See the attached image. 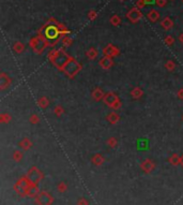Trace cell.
Listing matches in <instances>:
<instances>
[{
	"label": "cell",
	"instance_id": "cell-1",
	"mask_svg": "<svg viewBox=\"0 0 183 205\" xmlns=\"http://www.w3.org/2000/svg\"><path fill=\"white\" fill-rule=\"evenodd\" d=\"M59 23L57 22L55 18H49L46 22V24L44 26L41 27V29L39 30V33H41L43 31L44 37L47 39V41H52V45L55 46L57 44V42L60 41V39L63 38V35H61V31L58 27Z\"/></svg>",
	"mask_w": 183,
	"mask_h": 205
},
{
	"label": "cell",
	"instance_id": "cell-2",
	"mask_svg": "<svg viewBox=\"0 0 183 205\" xmlns=\"http://www.w3.org/2000/svg\"><path fill=\"white\" fill-rule=\"evenodd\" d=\"M48 58L59 70H63V68L66 67V63L72 59L63 48L50 50L49 54H48Z\"/></svg>",
	"mask_w": 183,
	"mask_h": 205
},
{
	"label": "cell",
	"instance_id": "cell-3",
	"mask_svg": "<svg viewBox=\"0 0 183 205\" xmlns=\"http://www.w3.org/2000/svg\"><path fill=\"white\" fill-rule=\"evenodd\" d=\"M30 46L33 50V52L37 53V54H41L44 50L48 46V41L44 35H38L37 37L32 38L30 40Z\"/></svg>",
	"mask_w": 183,
	"mask_h": 205
},
{
	"label": "cell",
	"instance_id": "cell-4",
	"mask_svg": "<svg viewBox=\"0 0 183 205\" xmlns=\"http://www.w3.org/2000/svg\"><path fill=\"white\" fill-rule=\"evenodd\" d=\"M81 65L79 62H77L75 59H71L68 63L66 65V67L63 68V71L69 77H74L77 73L81 71Z\"/></svg>",
	"mask_w": 183,
	"mask_h": 205
},
{
	"label": "cell",
	"instance_id": "cell-5",
	"mask_svg": "<svg viewBox=\"0 0 183 205\" xmlns=\"http://www.w3.org/2000/svg\"><path fill=\"white\" fill-rule=\"evenodd\" d=\"M31 187V184L29 183V181L27 179V177H22L20 181H17V183L15 184V191L17 192L20 196H25L28 194V190Z\"/></svg>",
	"mask_w": 183,
	"mask_h": 205
},
{
	"label": "cell",
	"instance_id": "cell-6",
	"mask_svg": "<svg viewBox=\"0 0 183 205\" xmlns=\"http://www.w3.org/2000/svg\"><path fill=\"white\" fill-rule=\"evenodd\" d=\"M26 177L31 185H38V184L41 181V179L43 178V174H42V172L38 168L32 166V168L28 171Z\"/></svg>",
	"mask_w": 183,
	"mask_h": 205
},
{
	"label": "cell",
	"instance_id": "cell-7",
	"mask_svg": "<svg viewBox=\"0 0 183 205\" xmlns=\"http://www.w3.org/2000/svg\"><path fill=\"white\" fill-rule=\"evenodd\" d=\"M35 201H37L38 205H52V203L54 202V199L48 192L40 191L39 194L35 196Z\"/></svg>",
	"mask_w": 183,
	"mask_h": 205
},
{
	"label": "cell",
	"instance_id": "cell-8",
	"mask_svg": "<svg viewBox=\"0 0 183 205\" xmlns=\"http://www.w3.org/2000/svg\"><path fill=\"white\" fill-rule=\"evenodd\" d=\"M142 14L140 12V9H138V8H133L127 13V20H130L132 23H137L142 18Z\"/></svg>",
	"mask_w": 183,
	"mask_h": 205
},
{
	"label": "cell",
	"instance_id": "cell-9",
	"mask_svg": "<svg viewBox=\"0 0 183 205\" xmlns=\"http://www.w3.org/2000/svg\"><path fill=\"white\" fill-rule=\"evenodd\" d=\"M119 53H120L119 50H118L115 45H113V44H108V45L103 50V54H104V56L110 57V58H113V57H115V56H118Z\"/></svg>",
	"mask_w": 183,
	"mask_h": 205
},
{
	"label": "cell",
	"instance_id": "cell-10",
	"mask_svg": "<svg viewBox=\"0 0 183 205\" xmlns=\"http://www.w3.org/2000/svg\"><path fill=\"white\" fill-rule=\"evenodd\" d=\"M118 100H119V98H118V96L115 94V92H108V94L105 95L104 98H103V101H104L105 104L108 105V106H110V107L113 106Z\"/></svg>",
	"mask_w": 183,
	"mask_h": 205
},
{
	"label": "cell",
	"instance_id": "cell-11",
	"mask_svg": "<svg viewBox=\"0 0 183 205\" xmlns=\"http://www.w3.org/2000/svg\"><path fill=\"white\" fill-rule=\"evenodd\" d=\"M99 65H100L101 68H103V69H105V70H108V69H110V68L113 67V60H111L110 57L104 56L100 59Z\"/></svg>",
	"mask_w": 183,
	"mask_h": 205
},
{
	"label": "cell",
	"instance_id": "cell-12",
	"mask_svg": "<svg viewBox=\"0 0 183 205\" xmlns=\"http://www.w3.org/2000/svg\"><path fill=\"white\" fill-rule=\"evenodd\" d=\"M140 168H142V170L144 171V172L150 173L151 171H152L153 169L155 168V164H154V162H153L152 160L147 159V160H145V161L142 162V164H140Z\"/></svg>",
	"mask_w": 183,
	"mask_h": 205
},
{
	"label": "cell",
	"instance_id": "cell-13",
	"mask_svg": "<svg viewBox=\"0 0 183 205\" xmlns=\"http://www.w3.org/2000/svg\"><path fill=\"white\" fill-rule=\"evenodd\" d=\"M11 84V79L9 77V75H7L5 73H1L0 74V86L1 89H5L8 86Z\"/></svg>",
	"mask_w": 183,
	"mask_h": 205
},
{
	"label": "cell",
	"instance_id": "cell-14",
	"mask_svg": "<svg viewBox=\"0 0 183 205\" xmlns=\"http://www.w3.org/2000/svg\"><path fill=\"white\" fill-rule=\"evenodd\" d=\"M161 26H162V28H163L164 30H169V29H171L172 26H174V22H172L171 18L167 16V17H165L161 22Z\"/></svg>",
	"mask_w": 183,
	"mask_h": 205
},
{
	"label": "cell",
	"instance_id": "cell-15",
	"mask_svg": "<svg viewBox=\"0 0 183 205\" xmlns=\"http://www.w3.org/2000/svg\"><path fill=\"white\" fill-rule=\"evenodd\" d=\"M147 17H148V20H150L151 23H155L159 20L160 18V13L159 11H156V10H151L150 12H149L148 14H147Z\"/></svg>",
	"mask_w": 183,
	"mask_h": 205
},
{
	"label": "cell",
	"instance_id": "cell-16",
	"mask_svg": "<svg viewBox=\"0 0 183 205\" xmlns=\"http://www.w3.org/2000/svg\"><path fill=\"white\" fill-rule=\"evenodd\" d=\"M20 148H23L24 151H28V149H30V147L32 146V144H31L30 140H29L28 138H24L20 142Z\"/></svg>",
	"mask_w": 183,
	"mask_h": 205
},
{
	"label": "cell",
	"instance_id": "cell-17",
	"mask_svg": "<svg viewBox=\"0 0 183 205\" xmlns=\"http://www.w3.org/2000/svg\"><path fill=\"white\" fill-rule=\"evenodd\" d=\"M104 96L105 95L103 94V90L101 89V88H95V89L92 91V97H93V99L94 100H96V101L103 99L104 98Z\"/></svg>",
	"mask_w": 183,
	"mask_h": 205
},
{
	"label": "cell",
	"instance_id": "cell-18",
	"mask_svg": "<svg viewBox=\"0 0 183 205\" xmlns=\"http://www.w3.org/2000/svg\"><path fill=\"white\" fill-rule=\"evenodd\" d=\"M119 119H120L119 115H118L117 113H115V112H111V113L109 114L108 116H107V120H108V121L110 122V124H113V125L117 124V122L119 121Z\"/></svg>",
	"mask_w": 183,
	"mask_h": 205
},
{
	"label": "cell",
	"instance_id": "cell-19",
	"mask_svg": "<svg viewBox=\"0 0 183 205\" xmlns=\"http://www.w3.org/2000/svg\"><path fill=\"white\" fill-rule=\"evenodd\" d=\"M142 94H144V92H142V88L140 87H135L131 91V95L134 99H139L140 97L142 96Z\"/></svg>",
	"mask_w": 183,
	"mask_h": 205
},
{
	"label": "cell",
	"instance_id": "cell-20",
	"mask_svg": "<svg viewBox=\"0 0 183 205\" xmlns=\"http://www.w3.org/2000/svg\"><path fill=\"white\" fill-rule=\"evenodd\" d=\"M98 55H99V52L94 47L89 48V50H88V52H87V57L89 59H91V60L95 59L96 57H98Z\"/></svg>",
	"mask_w": 183,
	"mask_h": 205
},
{
	"label": "cell",
	"instance_id": "cell-21",
	"mask_svg": "<svg viewBox=\"0 0 183 205\" xmlns=\"http://www.w3.org/2000/svg\"><path fill=\"white\" fill-rule=\"evenodd\" d=\"M92 162H93V164H95V166H101V164L104 162V158H103L100 154H96V155H94L93 157H92Z\"/></svg>",
	"mask_w": 183,
	"mask_h": 205
},
{
	"label": "cell",
	"instance_id": "cell-22",
	"mask_svg": "<svg viewBox=\"0 0 183 205\" xmlns=\"http://www.w3.org/2000/svg\"><path fill=\"white\" fill-rule=\"evenodd\" d=\"M169 162L172 166H178V164H180V156H179L178 154L171 155V157L169 158Z\"/></svg>",
	"mask_w": 183,
	"mask_h": 205
},
{
	"label": "cell",
	"instance_id": "cell-23",
	"mask_svg": "<svg viewBox=\"0 0 183 205\" xmlns=\"http://www.w3.org/2000/svg\"><path fill=\"white\" fill-rule=\"evenodd\" d=\"M109 22H110V24L113 25V26L117 27L121 24V18H120V16H118V15H113L110 17V20H109Z\"/></svg>",
	"mask_w": 183,
	"mask_h": 205
},
{
	"label": "cell",
	"instance_id": "cell-24",
	"mask_svg": "<svg viewBox=\"0 0 183 205\" xmlns=\"http://www.w3.org/2000/svg\"><path fill=\"white\" fill-rule=\"evenodd\" d=\"M24 48H25V46H24V44L22 43V42H15L14 43V45H13V50H14V52H16V53H22L23 50H24Z\"/></svg>",
	"mask_w": 183,
	"mask_h": 205
},
{
	"label": "cell",
	"instance_id": "cell-25",
	"mask_svg": "<svg viewBox=\"0 0 183 205\" xmlns=\"http://www.w3.org/2000/svg\"><path fill=\"white\" fill-rule=\"evenodd\" d=\"M49 104V101H48V99L46 98V97H42V98L39 99V105L41 107H43V109H45L47 105Z\"/></svg>",
	"mask_w": 183,
	"mask_h": 205
},
{
	"label": "cell",
	"instance_id": "cell-26",
	"mask_svg": "<svg viewBox=\"0 0 183 205\" xmlns=\"http://www.w3.org/2000/svg\"><path fill=\"white\" fill-rule=\"evenodd\" d=\"M61 41H62V43H63L64 46H69L72 44V39L71 38H69V35H66V37H63L62 39H61Z\"/></svg>",
	"mask_w": 183,
	"mask_h": 205
},
{
	"label": "cell",
	"instance_id": "cell-27",
	"mask_svg": "<svg viewBox=\"0 0 183 205\" xmlns=\"http://www.w3.org/2000/svg\"><path fill=\"white\" fill-rule=\"evenodd\" d=\"M176 68V65H174V62L172 60H168L167 62H166V69H167L168 71H172Z\"/></svg>",
	"mask_w": 183,
	"mask_h": 205
},
{
	"label": "cell",
	"instance_id": "cell-28",
	"mask_svg": "<svg viewBox=\"0 0 183 205\" xmlns=\"http://www.w3.org/2000/svg\"><path fill=\"white\" fill-rule=\"evenodd\" d=\"M13 158H14V160H15V161H20V160H22V158H23V153H22V151H14Z\"/></svg>",
	"mask_w": 183,
	"mask_h": 205
},
{
	"label": "cell",
	"instance_id": "cell-29",
	"mask_svg": "<svg viewBox=\"0 0 183 205\" xmlns=\"http://www.w3.org/2000/svg\"><path fill=\"white\" fill-rule=\"evenodd\" d=\"M164 41H165V43L167 44V45H172V44L174 43V39L171 37V35H166Z\"/></svg>",
	"mask_w": 183,
	"mask_h": 205
},
{
	"label": "cell",
	"instance_id": "cell-30",
	"mask_svg": "<svg viewBox=\"0 0 183 205\" xmlns=\"http://www.w3.org/2000/svg\"><path fill=\"white\" fill-rule=\"evenodd\" d=\"M107 144H108L109 147H116V145H117V140H116V138H109L108 141H107Z\"/></svg>",
	"mask_w": 183,
	"mask_h": 205
},
{
	"label": "cell",
	"instance_id": "cell-31",
	"mask_svg": "<svg viewBox=\"0 0 183 205\" xmlns=\"http://www.w3.org/2000/svg\"><path fill=\"white\" fill-rule=\"evenodd\" d=\"M96 12L94 11V10H90L89 12H88V17H89V20H94L96 18Z\"/></svg>",
	"mask_w": 183,
	"mask_h": 205
},
{
	"label": "cell",
	"instance_id": "cell-32",
	"mask_svg": "<svg viewBox=\"0 0 183 205\" xmlns=\"http://www.w3.org/2000/svg\"><path fill=\"white\" fill-rule=\"evenodd\" d=\"M146 5L147 3L145 0H137V1H136V8H138V9H142Z\"/></svg>",
	"mask_w": 183,
	"mask_h": 205
},
{
	"label": "cell",
	"instance_id": "cell-33",
	"mask_svg": "<svg viewBox=\"0 0 183 205\" xmlns=\"http://www.w3.org/2000/svg\"><path fill=\"white\" fill-rule=\"evenodd\" d=\"M54 112H55V114H56L57 116H60L61 114L63 113V109H62V107H61L60 105H57V106L55 107Z\"/></svg>",
	"mask_w": 183,
	"mask_h": 205
},
{
	"label": "cell",
	"instance_id": "cell-34",
	"mask_svg": "<svg viewBox=\"0 0 183 205\" xmlns=\"http://www.w3.org/2000/svg\"><path fill=\"white\" fill-rule=\"evenodd\" d=\"M11 117H10L9 114H1V122H8L10 121Z\"/></svg>",
	"mask_w": 183,
	"mask_h": 205
},
{
	"label": "cell",
	"instance_id": "cell-35",
	"mask_svg": "<svg viewBox=\"0 0 183 205\" xmlns=\"http://www.w3.org/2000/svg\"><path fill=\"white\" fill-rule=\"evenodd\" d=\"M155 3H156L157 7L163 8V7H165V6L167 5V0H156V1H155Z\"/></svg>",
	"mask_w": 183,
	"mask_h": 205
},
{
	"label": "cell",
	"instance_id": "cell-36",
	"mask_svg": "<svg viewBox=\"0 0 183 205\" xmlns=\"http://www.w3.org/2000/svg\"><path fill=\"white\" fill-rule=\"evenodd\" d=\"M66 184L61 183V184H59V185H58V190H59V191L63 192V191H66Z\"/></svg>",
	"mask_w": 183,
	"mask_h": 205
},
{
	"label": "cell",
	"instance_id": "cell-37",
	"mask_svg": "<svg viewBox=\"0 0 183 205\" xmlns=\"http://www.w3.org/2000/svg\"><path fill=\"white\" fill-rule=\"evenodd\" d=\"M39 117H38L37 115H32L31 116V118H30V121H31V124H38L39 122Z\"/></svg>",
	"mask_w": 183,
	"mask_h": 205
},
{
	"label": "cell",
	"instance_id": "cell-38",
	"mask_svg": "<svg viewBox=\"0 0 183 205\" xmlns=\"http://www.w3.org/2000/svg\"><path fill=\"white\" fill-rule=\"evenodd\" d=\"M78 205H88V202L86 199H81V200L78 201Z\"/></svg>",
	"mask_w": 183,
	"mask_h": 205
},
{
	"label": "cell",
	"instance_id": "cell-39",
	"mask_svg": "<svg viewBox=\"0 0 183 205\" xmlns=\"http://www.w3.org/2000/svg\"><path fill=\"white\" fill-rule=\"evenodd\" d=\"M178 97L180 99H183V89H180L178 91Z\"/></svg>",
	"mask_w": 183,
	"mask_h": 205
},
{
	"label": "cell",
	"instance_id": "cell-40",
	"mask_svg": "<svg viewBox=\"0 0 183 205\" xmlns=\"http://www.w3.org/2000/svg\"><path fill=\"white\" fill-rule=\"evenodd\" d=\"M145 1H146L147 5H152V3H154L156 0H145Z\"/></svg>",
	"mask_w": 183,
	"mask_h": 205
},
{
	"label": "cell",
	"instance_id": "cell-41",
	"mask_svg": "<svg viewBox=\"0 0 183 205\" xmlns=\"http://www.w3.org/2000/svg\"><path fill=\"white\" fill-rule=\"evenodd\" d=\"M178 40H179V41H180V43H182V44H183V33H181V35H179Z\"/></svg>",
	"mask_w": 183,
	"mask_h": 205
},
{
	"label": "cell",
	"instance_id": "cell-42",
	"mask_svg": "<svg viewBox=\"0 0 183 205\" xmlns=\"http://www.w3.org/2000/svg\"><path fill=\"white\" fill-rule=\"evenodd\" d=\"M180 164H181V166H183V155H182V156H181V157H180Z\"/></svg>",
	"mask_w": 183,
	"mask_h": 205
},
{
	"label": "cell",
	"instance_id": "cell-43",
	"mask_svg": "<svg viewBox=\"0 0 183 205\" xmlns=\"http://www.w3.org/2000/svg\"><path fill=\"white\" fill-rule=\"evenodd\" d=\"M120 1H124V0H120Z\"/></svg>",
	"mask_w": 183,
	"mask_h": 205
}]
</instances>
